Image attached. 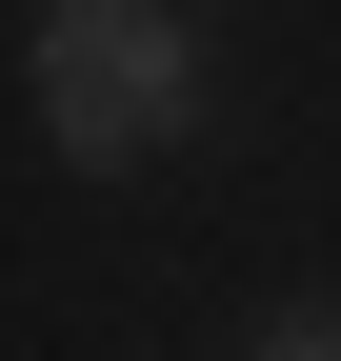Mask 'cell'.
I'll return each instance as SVG.
<instances>
[{
  "label": "cell",
  "instance_id": "6da1fadb",
  "mask_svg": "<svg viewBox=\"0 0 341 361\" xmlns=\"http://www.w3.org/2000/svg\"><path fill=\"white\" fill-rule=\"evenodd\" d=\"M201 121V40H181V0H40V141L61 161H161Z\"/></svg>",
  "mask_w": 341,
  "mask_h": 361
}]
</instances>
